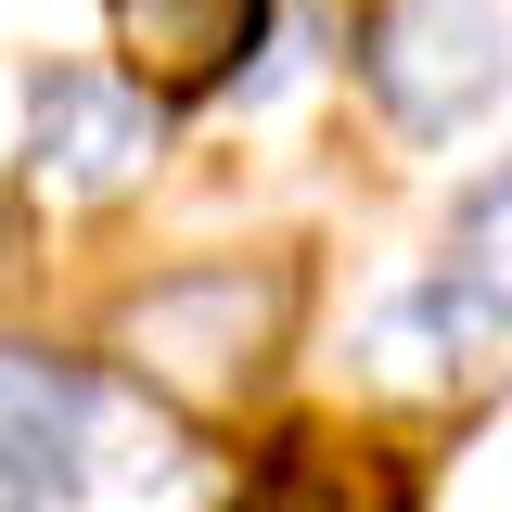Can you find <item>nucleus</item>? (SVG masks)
<instances>
[{"label": "nucleus", "instance_id": "3", "mask_svg": "<svg viewBox=\"0 0 512 512\" xmlns=\"http://www.w3.org/2000/svg\"><path fill=\"white\" fill-rule=\"evenodd\" d=\"M26 167L77 205H116L154 167V103L128 77H90V64H39L26 77Z\"/></svg>", "mask_w": 512, "mask_h": 512}, {"label": "nucleus", "instance_id": "4", "mask_svg": "<svg viewBox=\"0 0 512 512\" xmlns=\"http://www.w3.org/2000/svg\"><path fill=\"white\" fill-rule=\"evenodd\" d=\"M103 13H116V52H128L141 103H205L269 39V0H103Z\"/></svg>", "mask_w": 512, "mask_h": 512}, {"label": "nucleus", "instance_id": "5", "mask_svg": "<svg viewBox=\"0 0 512 512\" xmlns=\"http://www.w3.org/2000/svg\"><path fill=\"white\" fill-rule=\"evenodd\" d=\"M244 512H423V500H410V461H384L359 436H282L256 461Z\"/></svg>", "mask_w": 512, "mask_h": 512}, {"label": "nucleus", "instance_id": "2", "mask_svg": "<svg viewBox=\"0 0 512 512\" xmlns=\"http://www.w3.org/2000/svg\"><path fill=\"white\" fill-rule=\"evenodd\" d=\"M359 77L410 141H448L461 116L500 103V0H372Z\"/></svg>", "mask_w": 512, "mask_h": 512}, {"label": "nucleus", "instance_id": "1", "mask_svg": "<svg viewBox=\"0 0 512 512\" xmlns=\"http://www.w3.org/2000/svg\"><path fill=\"white\" fill-rule=\"evenodd\" d=\"M295 346V256H205L116 308V359L180 410H244Z\"/></svg>", "mask_w": 512, "mask_h": 512}]
</instances>
